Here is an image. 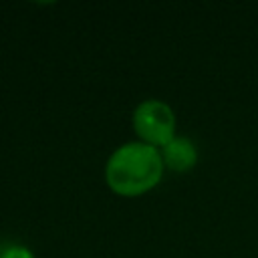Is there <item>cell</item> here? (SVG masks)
I'll return each instance as SVG.
<instances>
[{"instance_id": "6da1fadb", "label": "cell", "mask_w": 258, "mask_h": 258, "mask_svg": "<svg viewBox=\"0 0 258 258\" xmlns=\"http://www.w3.org/2000/svg\"><path fill=\"white\" fill-rule=\"evenodd\" d=\"M163 159L157 147L131 141L117 147L105 163L109 189L123 198H137L153 189L163 175Z\"/></svg>"}, {"instance_id": "7a4b0ae2", "label": "cell", "mask_w": 258, "mask_h": 258, "mask_svg": "<svg viewBox=\"0 0 258 258\" xmlns=\"http://www.w3.org/2000/svg\"><path fill=\"white\" fill-rule=\"evenodd\" d=\"M133 129L141 143L161 149L175 137L173 109L163 101L147 99L133 111Z\"/></svg>"}, {"instance_id": "3957f363", "label": "cell", "mask_w": 258, "mask_h": 258, "mask_svg": "<svg viewBox=\"0 0 258 258\" xmlns=\"http://www.w3.org/2000/svg\"><path fill=\"white\" fill-rule=\"evenodd\" d=\"M163 165L171 171L177 173H185L189 169H194V165L198 163V149L194 145L191 139L187 137H173L165 147L159 149Z\"/></svg>"}, {"instance_id": "277c9868", "label": "cell", "mask_w": 258, "mask_h": 258, "mask_svg": "<svg viewBox=\"0 0 258 258\" xmlns=\"http://www.w3.org/2000/svg\"><path fill=\"white\" fill-rule=\"evenodd\" d=\"M0 258H34V254L20 244H10L0 250Z\"/></svg>"}, {"instance_id": "5b68a950", "label": "cell", "mask_w": 258, "mask_h": 258, "mask_svg": "<svg viewBox=\"0 0 258 258\" xmlns=\"http://www.w3.org/2000/svg\"><path fill=\"white\" fill-rule=\"evenodd\" d=\"M0 250H2V248H0Z\"/></svg>"}]
</instances>
